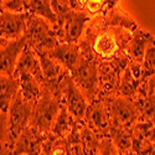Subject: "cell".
I'll return each mask as SVG.
<instances>
[{
  "instance_id": "cell-2",
  "label": "cell",
  "mask_w": 155,
  "mask_h": 155,
  "mask_svg": "<svg viewBox=\"0 0 155 155\" xmlns=\"http://www.w3.org/2000/svg\"><path fill=\"white\" fill-rule=\"evenodd\" d=\"M51 2L57 15V22L54 25V29L60 44H78L91 19L68 5H62L58 0Z\"/></svg>"
},
{
  "instance_id": "cell-3",
  "label": "cell",
  "mask_w": 155,
  "mask_h": 155,
  "mask_svg": "<svg viewBox=\"0 0 155 155\" xmlns=\"http://www.w3.org/2000/svg\"><path fill=\"white\" fill-rule=\"evenodd\" d=\"M62 104L63 102L60 97L44 87L41 97L34 104L29 125L42 134H50Z\"/></svg>"
},
{
  "instance_id": "cell-11",
  "label": "cell",
  "mask_w": 155,
  "mask_h": 155,
  "mask_svg": "<svg viewBox=\"0 0 155 155\" xmlns=\"http://www.w3.org/2000/svg\"><path fill=\"white\" fill-rule=\"evenodd\" d=\"M0 45H2V52H0L2 54V61H0L2 74L12 76L24 48L29 45L28 38L25 35L16 40L0 38Z\"/></svg>"
},
{
  "instance_id": "cell-31",
  "label": "cell",
  "mask_w": 155,
  "mask_h": 155,
  "mask_svg": "<svg viewBox=\"0 0 155 155\" xmlns=\"http://www.w3.org/2000/svg\"><path fill=\"white\" fill-rule=\"evenodd\" d=\"M119 2L120 0H104V11L103 12H107L108 10L115 8V6H118L119 5ZM102 12V14H103Z\"/></svg>"
},
{
  "instance_id": "cell-34",
  "label": "cell",
  "mask_w": 155,
  "mask_h": 155,
  "mask_svg": "<svg viewBox=\"0 0 155 155\" xmlns=\"http://www.w3.org/2000/svg\"><path fill=\"white\" fill-rule=\"evenodd\" d=\"M151 120H153V122H154V124H155V117H154V118H153Z\"/></svg>"
},
{
  "instance_id": "cell-27",
  "label": "cell",
  "mask_w": 155,
  "mask_h": 155,
  "mask_svg": "<svg viewBox=\"0 0 155 155\" xmlns=\"http://www.w3.org/2000/svg\"><path fill=\"white\" fill-rule=\"evenodd\" d=\"M80 123L81 122H77L74 124L72 132L66 138L67 139L68 155H84L82 141H81V135H80Z\"/></svg>"
},
{
  "instance_id": "cell-15",
  "label": "cell",
  "mask_w": 155,
  "mask_h": 155,
  "mask_svg": "<svg viewBox=\"0 0 155 155\" xmlns=\"http://www.w3.org/2000/svg\"><path fill=\"white\" fill-rule=\"evenodd\" d=\"M21 73H29L34 76L41 83V86H44V73L41 68V62H40V58H38L37 52L30 45H28L24 48L12 76L18 77Z\"/></svg>"
},
{
  "instance_id": "cell-23",
  "label": "cell",
  "mask_w": 155,
  "mask_h": 155,
  "mask_svg": "<svg viewBox=\"0 0 155 155\" xmlns=\"http://www.w3.org/2000/svg\"><path fill=\"white\" fill-rule=\"evenodd\" d=\"M119 154H125L132 150L133 147V129L112 127L110 137Z\"/></svg>"
},
{
  "instance_id": "cell-19",
  "label": "cell",
  "mask_w": 155,
  "mask_h": 155,
  "mask_svg": "<svg viewBox=\"0 0 155 155\" xmlns=\"http://www.w3.org/2000/svg\"><path fill=\"white\" fill-rule=\"evenodd\" d=\"M15 78L19 80L20 93L22 94V97L35 104V102L42 94L44 87L41 86V83L38 82L34 76H31L29 73H21L18 77H15Z\"/></svg>"
},
{
  "instance_id": "cell-7",
  "label": "cell",
  "mask_w": 155,
  "mask_h": 155,
  "mask_svg": "<svg viewBox=\"0 0 155 155\" xmlns=\"http://www.w3.org/2000/svg\"><path fill=\"white\" fill-rule=\"evenodd\" d=\"M106 102L109 110L112 127L133 129L135 124L140 120V118L143 117L135 102L127 97L118 94Z\"/></svg>"
},
{
  "instance_id": "cell-22",
  "label": "cell",
  "mask_w": 155,
  "mask_h": 155,
  "mask_svg": "<svg viewBox=\"0 0 155 155\" xmlns=\"http://www.w3.org/2000/svg\"><path fill=\"white\" fill-rule=\"evenodd\" d=\"M140 87H141V81L137 80L133 76L129 66L125 68L123 76H122V82L119 87V96L127 97L132 101H135L139 96L140 92Z\"/></svg>"
},
{
  "instance_id": "cell-35",
  "label": "cell",
  "mask_w": 155,
  "mask_h": 155,
  "mask_svg": "<svg viewBox=\"0 0 155 155\" xmlns=\"http://www.w3.org/2000/svg\"><path fill=\"white\" fill-rule=\"evenodd\" d=\"M96 155H97V154H96Z\"/></svg>"
},
{
  "instance_id": "cell-17",
  "label": "cell",
  "mask_w": 155,
  "mask_h": 155,
  "mask_svg": "<svg viewBox=\"0 0 155 155\" xmlns=\"http://www.w3.org/2000/svg\"><path fill=\"white\" fill-rule=\"evenodd\" d=\"M101 18H102L103 24L107 25V26L123 28L132 32H134L139 28L138 22L120 5L108 10L107 12H103V14H101Z\"/></svg>"
},
{
  "instance_id": "cell-18",
  "label": "cell",
  "mask_w": 155,
  "mask_h": 155,
  "mask_svg": "<svg viewBox=\"0 0 155 155\" xmlns=\"http://www.w3.org/2000/svg\"><path fill=\"white\" fill-rule=\"evenodd\" d=\"M0 112L3 114H8L11 102L14 101L16 94L20 92L19 80L14 76L2 74L0 77Z\"/></svg>"
},
{
  "instance_id": "cell-32",
  "label": "cell",
  "mask_w": 155,
  "mask_h": 155,
  "mask_svg": "<svg viewBox=\"0 0 155 155\" xmlns=\"http://www.w3.org/2000/svg\"><path fill=\"white\" fill-rule=\"evenodd\" d=\"M119 155H138V154L134 153L133 150H130V151H128V153H125V154H119Z\"/></svg>"
},
{
  "instance_id": "cell-1",
  "label": "cell",
  "mask_w": 155,
  "mask_h": 155,
  "mask_svg": "<svg viewBox=\"0 0 155 155\" xmlns=\"http://www.w3.org/2000/svg\"><path fill=\"white\" fill-rule=\"evenodd\" d=\"M132 36L133 32L127 29L107 26L98 15L87 24L78 46L83 57L99 64L127 56L125 48Z\"/></svg>"
},
{
  "instance_id": "cell-12",
  "label": "cell",
  "mask_w": 155,
  "mask_h": 155,
  "mask_svg": "<svg viewBox=\"0 0 155 155\" xmlns=\"http://www.w3.org/2000/svg\"><path fill=\"white\" fill-rule=\"evenodd\" d=\"M28 12L0 11V35L5 40H16L25 35Z\"/></svg>"
},
{
  "instance_id": "cell-26",
  "label": "cell",
  "mask_w": 155,
  "mask_h": 155,
  "mask_svg": "<svg viewBox=\"0 0 155 155\" xmlns=\"http://www.w3.org/2000/svg\"><path fill=\"white\" fill-rule=\"evenodd\" d=\"M143 77H141V82H149L150 78L155 76V44H151L148 46L145 57L143 61Z\"/></svg>"
},
{
  "instance_id": "cell-21",
  "label": "cell",
  "mask_w": 155,
  "mask_h": 155,
  "mask_svg": "<svg viewBox=\"0 0 155 155\" xmlns=\"http://www.w3.org/2000/svg\"><path fill=\"white\" fill-rule=\"evenodd\" d=\"M28 14L36 15L48 20L52 25H56L57 22V15L52 8V2L51 0H30Z\"/></svg>"
},
{
  "instance_id": "cell-28",
  "label": "cell",
  "mask_w": 155,
  "mask_h": 155,
  "mask_svg": "<svg viewBox=\"0 0 155 155\" xmlns=\"http://www.w3.org/2000/svg\"><path fill=\"white\" fill-rule=\"evenodd\" d=\"M133 132L140 137L149 139L153 143H155V124L153 120L141 117L140 120L133 128Z\"/></svg>"
},
{
  "instance_id": "cell-9",
  "label": "cell",
  "mask_w": 155,
  "mask_h": 155,
  "mask_svg": "<svg viewBox=\"0 0 155 155\" xmlns=\"http://www.w3.org/2000/svg\"><path fill=\"white\" fill-rule=\"evenodd\" d=\"M84 123L91 128L101 139L110 137L112 120L109 117L107 102L96 99L93 103H91V104L88 106L86 115H84Z\"/></svg>"
},
{
  "instance_id": "cell-13",
  "label": "cell",
  "mask_w": 155,
  "mask_h": 155,
  "mask_svg": "<svg viewBox=\"0 0 155 155\" xmlns=\"http://www.w3.org/2000/svg\"><path fill=\"white\" fill-rule=\"evenodd\" d=\"M48 134H42L30 125L18 138L12 155H41L42 144Z\"/></svg>"
},
{
  "instance_id": "cell-24",
  "label": "cell",
  "mask_w": 155,
  "mask_h": 155,
  "mask_svg": "<svg viewBox=\"0 0 155 155\" xmlns=\"http://www.w3.org/2000/svg\"><path fill=\"white\" fill-rule=\"evenodd\" d=\"M80 135L84 155H96L98 153L101 138L84 123V120L80 123Z\"/></svg>"
},
{
  "instance_id": "cell-20",
  "label": "cell",
  "mask_w": 155,
  "mask_h": 155,
  "mask_svg": "<svg viewBox=\"0 0 155 155\" xmlns=\"http://www.w3.org/2000/svg\"><path fill=\"white\" fill-rule=\"evenodd\" d=\"M76 123H77V120L71 115L67 107L62 104L61 110H60L57 118L55 120V124L52 127V130H51V134H54L56 138H67L70 135V133L72 132Z\"/></svg>"
},
{
  "instance_id": "cell-14",
  "label": "cell",
  "mask_w": 155,
  "mask_h": 155,
  "mask_svg": "<svg viewBox=\"0 0 155 155\" xmlns=\"http://www.w3.org/2000/svg\"><path fill=\"white\" fill-rule=\"evenodd\" d=\"M151 44H155V36H153L150 32L139 26L133 32L130 41L127 45L125 55L129 58V61L143 64L147 48Z\"/></svg>"
},
{
  "instance_id": "cell-33",
  "label": "cell",
  "mask_w": 155,
  "mask_h": 155,
  "mask_svg": "<svg viewBox=\"0 0 155 155\" xmlns=\"http://www.w3.org/2000/svg\"><path fill=\"white\" fill-rule=\"evenodd\" d=\"M150 155H155V149H154V151H153V153H151Z\"/></svg>"
},
{
  "instance_id": "cell-30",
  "label": "cell",
  "mask_w": 155,
  "mask_h": 155,
  "mask_svg": "<svg viewBox=\"0 0 155 155\" xmlns=\"http://www.w3.org/2000/svg\"><path fill=\"white\" fill-rule=\"evenodd\" d=\"M97 155H119V151H118L117 147L114 145L113 140L108 137V138L101 139Z\"/></svg>"
},
{
  "instance_id": "cell-25",
  "label": "cell",
  "mask_w": 155,
  "mask_h": 155,
  "mask_svg": "<svg viewBox=\"0 0 155 155\" xmlns=\"http://www.w3.org/2000/svg\"><path fill=\"white\" fill-rule=\"evenodd\" d=\"M41 155H68L67 139L56 138L54 134H48L42 144Z\"/></svg>"
},
{
  "instance_id": "cell-6",
  "label": "cell",
  "mask_w": 155,
  "mask_h": 155,
  "mask_svg": "<svg viewBox=\"0 0 155 155\" xmlns=\"http://www.w3.org/2000/svg\"><path fill=\"white\" fill-rule=\"evenodd\" d=\"M70 72L73 82L78 87L81 93L88 102V104L93 103L98 98L99 93L98 63L82 56L80 62Z\"/></svg>"
},
{
  "instance_id": "cell-4",
  "label": "cell",
  "mask_w": 155,
  "mask_h": 155,
  "mask_svg": "<svg viewBox=\"0 0 155 155\" xmlns=\"http://www.w3.org/2000/svg\"><path fill=\"white\" fill-rule=\"evenodd\" d=\"M25 36L29 45L37 52H47L60 45L54 25L48 20L28 14V24Z\"/></svg>"
},
{
  "instance_id": "cell-29",
  "label": "cell",
  "mask_w": 155,
  "mask_h": 155,
  "mask_svg": "<svg viewBox=\"0 0 155 155\" xmlns=\"http://www.w3.org/2000/svg\"><path fill=\"white\" fill-rule=\"evenodd\" d=\"M155 149V143L147 138H143L133 132V147L132 150L138 155H150Z\"/></svg>"
},
{
  "instance_id": "cell-5",
  "label": "cell",
  "mask_w": 155,
  "mask_h": 155,
  "mask_svg": "<svg viewBox=\"0 0 155 155\" xmlns=\"http://www.w3.org/2000/svg\"><path fill=\"white\" fill-rule=\"evenodd\" d=\"M129 64L127 56L119 57L114 61H107L98 64L99 71V93L101 101H108L112 97L119 94V87L122 82V76Z\"/></svg>"
},
{
  "instance_id": "cell-8",
  "label": "cell",
  "mask_w": 155,
  "mask_h": 155,
  "mask_svg": "<svg viewBox=\"0 0 155 155\" xmlns=\"http://www.w3.org/2000/svg\"><path fill=\"white\" fill-rule=\"evenodd\" d=\"M61 97H62L63 104L67 107L72 117L77 122H83L89 104L83 97V94L81 93L78 87L73 82L71 72L66 74L61 84Z\"/></svg>"
},
{
  "instance_id": "cell-16",
  "label": "cell",
  "mask_w": 155,
  "mask_h": 155,
  "mask_svg": "<svg viewBox=\"0 0 155 155\" xmlns=\"http://www.w3.org/2000/svg\"><path fill=\"white\" fill-rule=\"evenodd\" d=\"M45 54L70 71L74 68V66L80 62L82 57L78 44H60L58 46Z\"/></svg>"
},
{
  "instance_id": "cell-10",
  "label": "cell",
  "mask_w": 155,
  "mask_h": 155,
  "mask_svg": "<svg viewBox=\"0 0 155 155\" xmlns=\"http://www.w3.org/2000/svg\"><path fill=\"white\" fill-rule=\"evenodd\" d=\"M37 55H38V58H40L41 68L44 73V86L42 87L47 88L55 96L62 99L61 84L64 80V77H66V74L70 72V70L64 68L60 63H57L52 58H50L45 52H37Z\"/></svg>"
}]
</instances>
